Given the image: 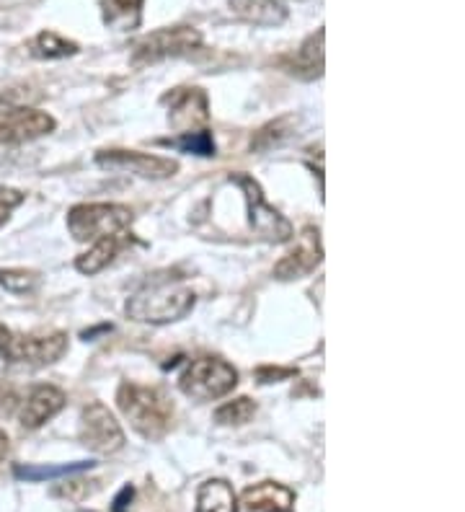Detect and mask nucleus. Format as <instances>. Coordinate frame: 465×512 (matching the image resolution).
<instances>
[{
    "label": "nucleus",
    "instance_id": "1",
    "mask_svg": "<svg viewBox=\"0 0 465 512\" xmlns=\"http://www.w3.org/2000/svg\"><path fill=\"white\" fill-rule=\"evenodd\" d=\"M117 404L119 412L130 419V425L148 440L161 438L174 417V404L161 388L140 386V383H122Z\"/></svg>",
    "mask_w": 465,
    "mask_h": 512
},
{
    "label": "nucleus",
    "instance_id": "2",
    "mask_svg": "<svg viewBox=\"0 0 465 512\" xmlns=\"http://www.w3.org/2000/svg\"><path fill=\"white\" fill-rule=\"evenodd\" d=\"M194 308V293L184 285L161 282L127 300V316L140 324H171L184 319Z\"/></svg>",
    "mask_w": 465,
    "mask_h": 512
},
{
    "label": "nucleus",
    "instance_id": "3",
    "mask_svg": "<svg viewBox=\"0 0 465 512\" xmlns=\"http://www.w3.org/2000/svg\"><path fill=\"white\" fill-rule=\"evenodd\" d=\"M202 47V34L194 26H171V29H158L132 44L130 63L135 68L155 65L168 57H179L186 52H194Z\"/></svg>",
    "mask_w": 465,
    "mask_h": 512
},
{
    "label": "nucleus",
    "instance_id": "4",
    "mask_svg": "<svg viewBox=\"0 0 465 512\" xmlns=\"http://www.w3.org/2000/svg\"><path fill=\"white\" fill-rule=\"evenodd\" d=\"M238 383V373L233 365L217 357H199L181 375V391L199 401H212L228 396Z\"/></svg>",
    "mask_w": 465,
    "mask_h": 512
},
{
    "label": "nucleus",
    "instance_id": "5",
    "mask_svg": "<svg viewBox=\"0 0 465 512\" xmlns=\"http://www.w3.org/2000/svg\"><path fill=\"white\" fill-rule=\"evenodd\" d=\"M132 223V210L124 205H78L68 213V228L75 241H99L124 231Z\"/></svg>",
    "mask_w": 465,
    "mask_h": 512
},
{
    "label": "nucleus",
    "instance_id": "6",
    "mask_svg": "<svg viewBox=\"0 0 465 512\" xmlns=\"http://www.w3.org/2000/svg\"><path fill=\"white\" fill-rule=\"evenodd\" d=\"M238 187L246 194V205H248V223L254 228V233L269 244H285L292 236V223L279 215V210H274L267 202L264 192H261L259 184L254 182V176L248 174H236L230 176Z\"/></svg>",
    "mask_w": 465,
    "mask_h": 512
},
{
    "label": "nucleus",
    "instance_id": "7",
    "mask_svg": "<svg viewBox=\"0 0 465 512\" xmlns=\"http://www.w3.org/2000/svg\"><path fill=\"white\" fill-rule=\"evenodd\" d=\"M81 443L93 453L112 456L124 448V430L101 401H93L81 414Z\"/></svg>",
    "mask_w": 465,
    "mask_h": 512
},
{
    "label": "nucleus",
    "instance_id": "8",
    "mask_svg": "<svg viewBox=\"0 0 465 512\" xmlns=\"http://www.w3.org/2000/svg\"><path fill=\"white\" fill-rule=\"evenodd\" d=\"M55 119L34 107H3L0 109V145H21L50 135Z\"/></svg>",
    "mask_w": 465,
    "mask_h": 512
},
{
    "label": "nucleus",
    "instance_id": "9",
    "mask_svg": "<svg viewBox=\"0 0 465 512\" xmlns=\"http://www.w3.org/2000/svg\"><path fill=\"white\" fill-rule=\"evenodd\" d=\"M163 104L168 107V122L181 135L205 130L210 119V99L202 88H174L171 94L163 96Z\"/></svg>",
    "mask_w": 465,
    "mask_h": 512
},
{
    "label": "nucleus",
    "instance_id": "10",
    "mask_svg": "<svg viewBox=\"0 0 465 512\" xmlns=\"http://www.w3.org/2000/svg\"><path fill=\"white\" fill-rule=\"evenodd\" d=\"M68 352V337L62 331L55 334H44V337H11L6 344L3 357L8 363H26V365H50L57 363L62 355Z\"/></svg>",
    "mask_w": 465,
    "mask_h": 512
},
{
    "label": "nucleus",
    "instance_id": "11",
    "mask_svg": "<svg viewBox=\"0 0 465 512\" xmlns=\"http://www.w3.org/2000/svg\"><path fill=\"white\" fill-rule=\"evenodd\" d=\"M96 163L101 169L130 171V174L143 176V179H168L179 171V163L171 161V158L137 153V150H104L96 156Z\"/></svg>",
    "mask_w": 465,
    "mask_h": 512
},
{
    "label": "nucleus",
    "instance_id": "12",
    "mask_svg": "<svg viewBox=\"0 0 465 512\" xmlns=\"http://www.w3.org/2000/svg\"><path fill=\"white\" fill-rule=\"evenodd\" d=\"M321 259V233H318V228H305L298 246H295L285 259H279L277 262L274 277H277V280H298V277L310 275V272L321 264Z\"/></svg>",
    "mask_w": 465,
    "mask_h": 512
},
{
    "label": "nucleus",
    "instance_id": "13",
    "mask_svg": "<svg viewBox=\"0 0 465 512\" xmlns=\"http://www.w3.org/2000/svg\"><path fill=\"white\" fill-rule=\"evenodd\" d=\"M62 406H65V394H62L60 388L37 386L19 409L21 427H26V430H37L44 422H50Z\"/></svg>",
    "mask_w": 465,
    "mask_h": 512
},
{
    "label": "nucleus",
    "instance_id": "14",
    "mask_svg": "<svg viewBox=\"0 0 465 512\" xmlns=\"http://www.w3.org/2000/svg\"><path fill=\"white\" fill-rule=\"evenodd\" d=\"M241 505L248 512H292L295 507V492L277 481H261L248 487L241 497Z\"/></svg>",
    "mask_w": 465,
    "mask_h": 512
},
{
    "label": "nucleus",
    "instance_id": "15",
    "mask_svg": "<svg viewBox=\"0 0 465 512\" xmlns=\"http://www.w3.org/2000/svg\"><path fill=\"white\" fill-rule=\"evenodd\" d=\"M323 39H326V32L318 29L316 34H310L300 50H295V55L285 57V70L300 81H316L323 75Z\"/></svg>",
    "mask_w": 465,
    "mask_h": 512
},
{
    "label": "nucleus",
    "instance_id": "16",
    "mask_svg": "<svg viewBox=\"0 0 465 512\" xmlns=\"http://www.w3.org/2000/svg\"><path fill=\"white\" fill-rule=\"evenodd\" d=\"M230 8L254 26H279L287 21V8L282 0H230Z\"/></svg>",
    "mask_w": 465,
    "mask_h": 512
},
{
    "label": "nucleus",
    "instance_id": "17",
    "mask_svg": "<svg viewBox=\"0 0 465 512\" xmlns=\"http://www.w3.org/2000/svg\"><path fill=\"white\" fill-rule=\"evenodd\" d=\"M145 0H101V19L117 32H135L143 21Z\"/></svg>",
    "mask_w": 465,
    "mask_h": 512
},
{
    "label": "nucleus",
    "instance_id": "18",
    "mask_svg": "<svg viewBox=\"0 0 465 512\" xmlns=\"http://www.w3.org/2000/svg\"><path fill=\"white\" fill-rule=\"evenodd\" d=\"M197 512H238V497L228 481H205L197 489Z\"/></svg>",
    "mask_w": 465,
    "mask_h": 512
},
{
    "label": "nucleus",
    "instance_id": "19",
    "mask_svg": "<svg viewBox=\"0 0 465 512\" xmlns=\"http://www.w3.org/2000/svg\"><path fill=\"white\" fill-rule=\"evenodd\" d=\"M119 246H122L119 236L99 238V241L93 244V249H88L86 254L78 256L75 267H78V272H83V275H96V272H101V269L109 267V264L114 262V256L119 254Z\"/></svg>",
    "mask_w": 465,
    "mask_h": 512
},
{
    "label": "nucleus",
    "instance_id": "20",
    "mask_svg": "<svg viewBox=\"0 0 465 512\" xmlns=\"http://www.w3.org/2000/svg\"><path fill=\"white\" fill-rule=\"evenodd\" d=\"M29 52L39 60H62V57H70L78 52V44L62 39L60 34L55 32H42L31 39Z\"/></svg>",
    "mask_w": 465,
    "mask_h": 512
},
{
    "label": "nucleus",
    "instance_id": "21",
    "mask_svg": "<svg viewBox=\"0 0 465 512\" xmlns=\"http://www.w3.org/2000/svg\"><path fill=\"white\" fill-rule=\"evenodd\" d=\"M295 127H298V117L295 114H287V117H279L274 122H269L267 127H261L256 132L254 143L251 148L254 150H269L272 145H279L282 140H290L295 135Z\"/></svg>",
    "mask_w": 465,
    "mask_h": 512
},
{
    "label": "nucleus",
    "instance_id": "22",
    "mask_svg": "<svg viewBox=\"0 0 465 512\" xmlns=\"http://www.w3.org/2000/svg\"><path fill=\"white\" fill-rule=\"evenodd\" d=\"M93 469V461H78V463H60V466H16V476L26 481H50L57 476L75 474V471Z\"/></svg>",
    "mask_w": 465,
    "mask_h": 512
},
{
    "label": "nucleus",
    "instance_id": "23",
    "mask_svg": "<svg viewBox=\"0 0 465 512\" xmlns=\"http://www.w3.org/2000/svg\"><path fill=\"white\" fill-rule=\"evenodd\" d=\"M256 414V404L248 396H241V399H233L228 404H223L215 412L217 425H246L251 422V417Z\"/></svg>",
    "mask_w": 465,
    "mask_h": 512
},
{
    "label": "nucleus",
    "instance_id": "24",
    "mask_svg": "<svg viewBox=\"0 0 465 512\" xmlns=\"http://www.w3.org/2000/svg\"><path fill=\"white\" fill-rule=\"evenodd\" d=\"M171 145L184 150V153H194V156H215V140H212L210 130L184 132L176 140H171Z\"/></svg>",
    "mask_w": 465,
    "mask_h": 512
},
{
    "label": "nucleus",
    "instance_id": "25",
    "mask_svg": "<svg viewBox=\"0 0 465 512\" xmlns=\"http://www.w3.org/2000/svg\"><path fill=\"white\" fill-rule=\"evenodd\" d=\"M0 285L11 293H31V290L39 288V275L29 272V269H3Z\"/></svg>",
    "mask_w": 465,
    "mask_h": 512
},
{
    "label": "nucleus",
    "instance_id": "26",
    "mask_svg": "<svg viewBox=\"0 0 465 512\" xmlns=\"http://www.w3.org/2000/svg\"><path fill=\"white\" fill-rule=\"evenodd\" d=\"M24 202V192L11 187H0V225H6L11 213Z\"/></svg>",
    "mask_w": 465,
    "mask_h": 512
},
{
    "label": "nucleus",
    "instance_id": "27",
    "mask_svg": "<svg viewBox=\"0 0 465 512\" xmlns=\"http://www.w3.org/2000/svg\"><path fill=\"white\" fill-rule=\"evenodd\" d=\"M295 373H298L295 368H259L256 378H259V383H277L282 378H292Z\"/></svg>",
    "mask_w": 465,
    "mask_h": 512
},
{
    "label": "nucleus",
    "instance_id": "28",
    "mask_svg": "<svg viewBox=\"0 0 465 512\" xmlns=\"http://www.w3.org/2000/svg\"><path fill=\"white\" fill-rule=\"evenodd\" d=\"M16 404H19V396H16V391L0 383V414H11L13 409H16Z\"/></svg>",
    "mask_w": 465,
    "mask_h": 512
},
{
    "label": "nucleus",
    "instance_id": "29",
    "mask_svg": "<svg viewBox=\"0 0 465 512\" xmlns=\"http://www.w3.org/2000/svg\"><path fill=\"white\" fill-rule=\"evenodd\" d=\"M132 497H135V489H132V487H124L122 492L117 494V500H114L112 512H127V507H130Z\"/></svg>",
    "mask_w": 465,
    "mask_h": 512
},
{
    "label": "nucleus",
    "instance_id": "30",
    "mask_svg": "<svg viewBox=\"0 0 465 512\" xmlns=\"http://www.w3.org/2000/svg\"><path fill=\"white\" fill-rule=\"evenodd\" d=\"M8 450H11V440H8L6 432L0 430V461H6Z\"/></svg>",
    "mask_w": 465,
    "mask_h": 512
}]
</instances>
